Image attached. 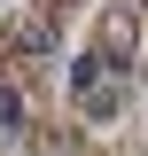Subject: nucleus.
<instances>
[{
    "instance_id": "obj_1",
    "label": "nucleus",
    "mask_w": 148,
    "mask_h": 156,
    "mask_svg": "<svg viewBox=\"0 0 148 156\" xmlns=\"http://www.w3.org/2000/svg\"><path fill=\"white\" fill-rule=\"evenodd\" d=\"M93 78H101V55H78V62H70V86H78V94H93Z\"/></svg>"
},
{
    "instance_id": "obj_2",
    "label": "nucleus",
    "mask_w": 148,
    "mask_h": 156,
    "mask_svg": "<svg viewBox=\"0 0 148 156\" xmlns=\"http://www.w3.org/2000/svg\"><path fill=\"white\" fill-rule=\"evenodd\" d=\"M16 125H23V101L8 94V86H0V133H16Z\"/></svg>"
}]
</instances>
